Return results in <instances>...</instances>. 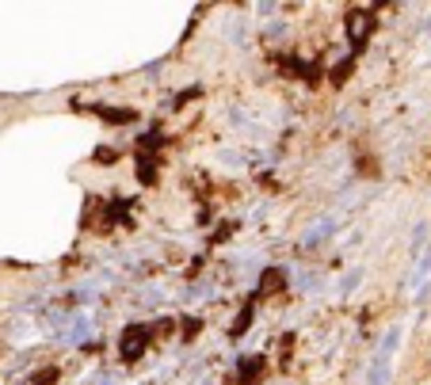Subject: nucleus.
Listing matches in <instances>:
<instances>
[{"label": "nucleus", "mask_w": 431, "mask_h": 385, "mask_svg": "<svg viewBox=\"0 0 431 385\" xmlns=\"http://www.w3.org/2000/svg\"><path fill=\"white\" fill-rule=\"evenodd\" d=\"M137 179H142V183H157V168H153L149 157L137 160Z\"/></svg>", "instance_id": "6e6552de"}, {"label": "nucleus", "mask_w": 431, "mask_h": 385, "mask_svg": "<svg viewBox=\"0 0 431 385\" xmlns=\"http://www.w3.org/2000/svg\"><path fill=\"white\" fill-rule=\"evenodd\" d=\"M428 275H431V252H424V259H420V267H416V275H412V282H424Z\"/></svg>", "instance_id": "9b49d317"}, {"label": "nucleus", "mask_w": 431, "mask_h": 385, "mask_svg": "<svg viewBox=\"0 0 431 385\" xmlns=\"http://www.w3.org/2000/svg\"><path fill=\"white\" fill-rule=\"evenodd\" d=\"M367 382H370V385H386V382H389V355H378V358H374Z\"/></svg>", "instance_id": "423d86ee"}, {"label": "nucleus", "mask_w": 431, "mask_h": 385, "mask_svg": "<svg viewBox=\"0 0 431 385\" xmlns=\"http://www.w3.org/2000/svg\"><path fill=\"white\" fill-rule=\"evenodd\" d=\"M328 233H332V221H328V218H324V221H313V225L302 233V244H305V248H313V244H321V236H328Z\"/></svg>", "instance_id": "39448f33"}, {"label": "nucleus", "mask_w": 431, "mask_h": 385, "mask_svg": "<svg viewBox=\"0 0 431 385\" xmlns=\"http://www.w3.org/2000/svg\"><path fill=\"white\" fill-rule=\"evenodd\" d=\"M282 286H287V271H282V267H267V271L259 275L256 298H267V294H279Z\"/></svg>", "instance_id": "7ed1b4c3"}, {"label": "nucleus", "mask_w": 431, "mask_h": 385, "mask_svg": "<svg viewBox=\"0 0 431 385\" xmlns=\"http://www.w3.org/2000/svg\"><path fill=\"white\" fill-rule=\"evenodd\" d=\"M145 343H149V329H142V324H130L123 343H119V355H123V363H137V358L145 355Z\"/></svg>", "instance_id": "f257e3e1"}, {"label": "nucleus", "mask_w": 431, "mask_h": 385, "mask_svg": "<svg viewBox=\"0 0 431 385\" xmlns=\"http://www.w3.org/2000/svg\"><path fill=\"white\" fill-rule=\"evenodd\" d=\"M54 382H58V366H50V370H43V374L31 378V385H54Z\"/></svg>", "instance_id": "9d476101"}, {"label": "nucleus", "mask_w": 431, "mask_h": 385, "mask_svg": "<svg viewBox=\"0 0 431 385\" xmlns=\"http://www.w3.org/2000/svg\"><path fill=\"white\" fill-rule=\"evenodd\" d=\"M344 27H347V43H351L355 50H359V46L370 38V31H374V20H370V12H363V8H355V12H347Z\"/></svg>", "instance_id": "f03ea898"}, {"label": "nucleus", "mask_w": 431, "mask_h": 385, "mask_svg": "<svg viewBox=\"0 0 431 385\" xmlns=\"http://www.w3.org/2000/svg\"><path fill=\"white\" fill-rule=\"evenodd\" d=\"M252 317H256V305H252V301H248V305H241V313L233 317V324H229V335H233V340H241V335L248 332Z\"/></svg>", "instance_id": "20e7f679"}, {"label": "nucleus", "mask_w": 431, "mask_h": 385, "mask_svg": "<svg viewBox=\"0 0 431 385\" xmlns=\"http://www.w3.org/2000/svg\"><path fill=\"white\" fill-rule=\"evenodd\" d=\"M183 335H187V340H195V335H199V317H191V321H183Z\"/></svg>", "instance_id": "4468645a"}, {"label": "nucleus", "mask_w": 431, "mask_h": 385, "mask_svg": "<svg viewBox=\"0 0 431 385\" xmlns=\"http://www.w3.org/2000/svg\"><path fill=\"white\" fill-rule=\"evenodd\" d=\"M259 370H264V358L259 355H252V358H241V382H256L259 378Z\"/></svg>", "instance_id": "0eeeda50"}, {"label": "nucleus", "mask_w": 431, "mask_h": 385, "mask_svg": "<svg viewBox=\"0 0 431 385\" xmlns=\"http://www.w3.org/2000/svg\"><path fill=\"white\" fill-rule=\"evenodd\" d=\"M359 278H363V271H351V275L344 278V282H340V294H351L355 286H359Z\"/></svg>", "instance_id": "f8f14e48"}, {"label": "nucleus", "mask_w": 431, "mask_h": 385, "mask_svg": "<svg viewBox=\"0 0 431 385\" xmlns=\"http://www.w3.org/2000/svg\"><path fill=\"white\" fill-rule=\"evenodd\" d=\"M100 114H107V122H134L137 119L134 111H123V107H100Z\"/></svg>", "instance_id": "1a4fd4ad"}, {"label": "nucleus", "mask_w": 431, "mask_h": 385, "mask_svg": "<svg viewBox=\"0 0 431 385\" xmlns=\"http://www.w3.org/2000/svg\"><path fill=\"white\" fill-rule=\"evenodd\" d=\"M347 73H351V57H347L344 65H336V69H332V84H340V80H347Z\"/></svg>", "instance_id": "ddd939ff"}]
</instances>
